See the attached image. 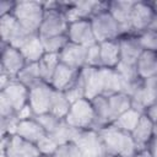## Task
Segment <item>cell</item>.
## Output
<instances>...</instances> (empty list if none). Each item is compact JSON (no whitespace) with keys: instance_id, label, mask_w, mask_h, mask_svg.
<instances>
[{"instance_id":"e0dca14e","label":"cell","mask_w":157,"mask_h":157,"mask_svg":"<svg viewBox=\"0 0 157 157\" xmlns=\"http://www.w3.org/2000/svg\"><path fill=\"white\" fill-rule=\"evenodd\" d=\"M119 47H120V61L129 65H136L137 59L144 52L142 47L139 43L137 37H132V36L120 37Z\"/></svg>"},{"instance_id":"f35d334b","label":"cell","mask_w":157,"mask_h":157,"mask_svg":"<svg viewBox=\"0 0 157 157\" xmlns=\"http://www.w3.org/2000/svg\"><path fill=\"white\" fill-rule=\"evenodd\" d=\"M0 113H1V118H9L16 114L11 104L7 102V99L2 94H0Z\"/></svg>"},{"instance_id":"83f0119b","label":"cell","mask_w":157,"mask_h":157,"mask_svg":"<svg viewBox=\"0 0 157 157\" xmlns=\"http://www.w3.org/2000/svg\"><path fill=\"white\" fill-rule=\"evenodd\" d=\"M107 97H108L109 108H110L114 120L120 114H123L124 112H126L128 109H130L132 107V99L128 93L119 92V93H114V94H110Z\"/></svg>"},{"instance_id":"30bf717a","label":"cell","mask_w":157,"mask_h":157,"mask_svg":"<svg viewBox=\"0 0 157 157\" xmlns=\"http://www.w3.org/2000/svg\"><path fill=\"white\" fill-rule=\"evenodd\" d=\"M66 36L69 38V42L86 48L97 43L90 20H78L75 22H70Z\"/></svg>"},{"instance_id":"d6986e66","label":"cell","mask_w":157,"mask_h":157,"mask_svg":"<svg viewBox=\"0 0 157 157\" xmlns=\"http://www.w3.org/2000/svg\"><path fill=\"white\" fill-rule=\"evenodd\" d=\"M134 4L135 1H112L108 4V11L114 17V20L120 25L123 33L131 29L130 17Z\"/></svg>"},{"instance_id":"8fae6325","label":"cell","mask_w":157,"mask_h":157,"mask_svg":"<svg viewBox=\"0 0 157 157\" xmlns=\"http://www.w3.org/2000/svg\"><path fill=\"white\" fill-rule=\"evenodd\" d=\"M26 64V59L23 58L20 49L10 44L4 45L1 53V74H5L11 78H16Z\"/></svg>"},{"instance_id":"4dcf8cb0","label":"cell","mask_w":157,"mask_h":157,"mask_svg":"<svg viewBox=\"0 0 157 157\" xmlns=\"http://www.w3.org/2000/svg\"><path fill=\"white\" fill-rule=\"evenodd\" d=\"M21 25L16 20V17L12 13H7L0 17V32H1V39L5 44H9L10 39L13 37V34L18 31Z\"/></svg>"},{"instance_id":"b9f144b4","label":"cell","mask_w":157,"mask_h":157,"mask_svg":"<svg viewBox=\"0 0 157 157\" xmlns=\"http://www.w3.org/2000/svg\"><path fill=\"white\" fill-rule=\"evenodd\" d=\"M150 29H153V31H157V11H156V15L152 20V23L150 26Z\"/></svg>"},{"instance_id":"60d3db41","label":"cell","mask_w":157,"mask_h":157,"mask_svg":"<svg viewBox=\"0 0 157 157\" xmlns=\"http://www.w3.org/2000/svg\"><path fill=\"white\" fill-rule=\"evenodd\" d=\"M13 7H15V2L1 1V5H0V13H1V16L7 15V13H12Z\"/></svg>"},{"instance_id":"d4e9b609","label":"cell","mask_w":157,"mask_h":157,"mask_svg":"<svg viewBox=\"0 0 157 157\" xmlns=\"http://www.w3.org/2000/svg\"><path fill=\"white\" fill-rule=\"evenodd\" d=\"M80 130L76 129V128H72L71 125H69L65 119H61L59 121V124L56 125V128L53 130V132L48 134L50 135L55 142L60 146V145H64V144H67V142H74L75 139L77 137Z\"/></svg>"},{"instance_id":"ab89813d","label":"cell","mask_w":157,"mask_h":157,"mask_svg":"<svg viewBox=\"0 0 157 157\" xmlns=\"http://www.w3.org/2000/svg\"><path fill=\"white\" fill-rule=\"evenodd\" d=\"M145 114H146L155 124H157V101H156L153 104H151V105L145 110Z\"/></svg>"},{"instance_id":"603a6c76","label":"cell","mask_w":157,"mask_h":157,"mask_svg":"<svg viewBox=\"0 0 157 157\" xmlns=\"http://www.w3.org/2000/svg\"><path fill=\"white\" fill-rule=\"evenodd\" d=\"M99 49H101L102 67L115 69L117 65L120 63L119 39L102 42V43H99Z\"/></svg>"},{"instance_id":"9a60e30c","label":"cell","mask_w":157,"mask_h":157,"mask_svg":"<svg viewBox=\"0 0 157 157\" xmlns=\"http://www.w3.org/2000/svg\"><path fill=\"white\" fill-rule=\"evenodd\" d=\"M153 128L155 123L144 113L136 125V128L132 130L131 136L136 144L137 151L142 152L153 140Z\"/></svg>"},{"instance_id":"5bb4252c","label":"cell","mask_w":157,"mask_h":157,"mask_svg":"<svg viewBox=\"0 0 157 157\" xmlns=\"http://www.w3.org/2000/svg\"><path fill=\"white\" fill-rule=\"evenodd\" d=\"M86 55H87V48L69 42L64 49L59 53L60 63L75 69L81 70L86 66Z\"/></svg>"},{"instance_id":"ee69618b","label":"cell","mask_w":157,"mask_h":157,"mask_svg":"<svg viewBox=\"0 0 157 157\" xmlns=\"http://www.w3.org/2000/svg\"><path fill=\"white\" fill-rule=\"evenodd\" d=\"M107 157H119V156H112V155H108Z\"/></svg>"},{"instance_id":"7bdbcfd3","label":"cell","mask_w":157,"mask_h":157,"mask_svg":"<svg viewBox=\"0 0 157 157\" xmlns=\"http://www.w3.org/2000/svg\"><path fill=\"white\" fill-rule=\"evenodd\" d=\"M153 139L157 140V124H155V128H153Z\"/></svg>"},{"instance_id":"d6a6232c","label":"cell","mask_w":157,"mask_h":157,"mask_svg":"<svg viewBox=\"0 0 157 157\" xmlns=\"http://www.w3.org/2000/svg\"><path fill=\"white\" fill-rule=\"evenodd\" d=\"M65 94H66L67 99L70 101V103H74L82 98H86L85 97V82H83V77H82L81 72L78 74V77L76 78V81L65 91Z\"/></svg>"},{"instance_id":"836d02e7","label":"cell","mask_w":157,"mask_h":157,"mask_svg":"<svg viewBox=\"0 0 157 157\" xmlns=\"http://www.w3.org/2000/svg\"><path fill=\"white\" fill-rule=\"evenodd\" d=\"M136 37H137L139 43L144 50H151V52L157 53V31L148 28V29L139 33Z\"/></svg>"},{"instance_id":"1f68e13d","label":"cell","mask_w":157,"mask_h":157,"mask_svg":"<svg viewBox=\"0 0 157 157\" xmlns=\"http://www.w3.org/2000/svg\"><path fill=\"white\" fill-rule=\"evenodd\" d=\"M40 39L43 42L45 53H54V54H59L64 49V47L69 43V38L66 34L50 37V38H40Z\"/></svg>"},{"instance_id":"d590c367","label":"cell","mask_w":157,"mask_h":157,"mask_svg":"<svg viewBox=\"0 0 157 157\" xmlns=\"http://www.w3.org/2000/svg\"><path fill=\"white\" fill-rule=\"evenodd\" d=\"M34 119L40 124V126L44 129V131L47 134L53 132V130L56 128V125L61 120V119L56 118L55 115H53L50 113H45V114H40V115H34Z\"/></svg>"},{"instance_id":"8992f818","label":"cell","mask_w":157,"mask_h":157,"mask_svg":"<svg viewBox=\"0 0 157 157\" xmlns=\"http://www.w3.org/2000/svg\"><path fill=\"white\" fill-rule=\"evenodd\" d=\"M80 151V157H107L108 152L101 139L99 134L94 129L80 130L77 137L74 141Z\"/></svg>"},{"instance_id":"2e32d148","label":"cell","mask_w":157,"mask_h":157,"mask_svg":"<svg viewBox=\"0 0 157 157\" xmlns=\"http://www.w3.org/2000/svg\"><path fill=\"white\" fill-rule=\"evenodd\" d=\"M83 82H85V97L87 99H93L97 96L103 94V86H102V77L99 67H91L85 66L80 70Z\"/></svg>"},{"instance_id":"e575fe53","label":"cell","mask_w":157,"mask_h":157,"mask_svg":"<svg viewBox=\"0 0 157 157\" xmlns=\"http://www.w3.org/2000/svg\"><path fill=\"white\" fill-rule=\"evenodd\" d=\"M36 146L38 147V150H39V152L42 153V156H54L55 151H56L58 147H59V145L55 142V140H54L50 135H48V134H45V135L36 144Z\"/></svg>"},{"instance_id":"7a4b0ae2","label":"cell","mask_w":157,"mask_h":157,"mask_svg":"<svg viewBox=\"0 0 157 157\" xmlns=\"http://www.w3.org/2000/svg\"><path fill=\"white\" fill-rule=\"evenodd\" d=\"M44 4L38 1H17L12 15L18 23L29 33H38L44 17Z\"/></svg>"},{"instance_id":"5b68a950","label":"cell","mask_w":157,"mask_h":157,"mask_svg":"<svg viewBox=\"0 0 157 157\" xmlns=\"http://www.w3.org/2000/svg\"><path fill=\"white\" fill-rule=\"evenodd\" d=\"M44 17L39 27L38 34L40 38H50L56 36H64L67 33L69 21L64 11L56 7H44Z\"/></svg>"},{"instance_id":"ba28073f","label":"cell","mask_w":157,"mask_h":157,"mask_svg":"<svg viewBox=\"0 0 157 157\" xmlns=\"http://www.w3.org/2000/svg\"><path fill=\"white\" fill-rule=\"evenodd\" d=\"M53 92L54 88L50 86V83L44 81H40L39 83L29 88L28 105L31 107L34 115L49 113Z\"/></svg>"},{"instance_id":"7402d4cb","label":"cell","mask_w":157,"mask_h":157,"mask_svg":"<svg viewBox=\"0 0 157 157\" xmlns=\"http://www.w3.org/2000/svg\"><path fill=\"white\" fill-rule=\"evenodd\" d=\"M45 134L47 132L40 126V124L34 119V117L31 119L20 120V123L17 125V131H16V135H18L20 137H22L32 144H37Z\"/></svg>"},{"instance_id":"4fadbf2b","label":"cell","mask_w":157,"mask_h":157,"mask_svg":"<svg viewBox=\"0 0 157 157\" xmlns=\"http://www.w3.org/2000/svg\"><path fill=\"white\" fill-rule=\"evenodd\" d=\"M0 94H2L7 102L11 104L15 113L20 112L25 105L28 104V96L29 88L26 87L23 83L18 82L16 78L11 80L4 88H1Z\"/></svg>"},{"instance_id":"44dd1931","label":"cell","mask_w":157,"mask_h":157,"mask_svg":"<svg viewBox=\"0 0 157 157\" xmlns=\"http://www.w3.org/2000/svg\"><path fill=\"white\" fill-rule=\"evenodd\" d=\"M94 114H96V121H94V130H98L105 125H109L114 121V118L112 115L109 103H108V97L104 94L97 96L93 99H91Z\"/></svg>"},{"instance_id":"f1b7e54d","label":"cell","mask_w":157,"mask_h":157,"mask_svg":"<svg viewBox=\"0 0 157 157\" xmlns=\"http://www.w3.org/2000/svg\"><path fill=\"white\" fill-rule=\"evenodd\" d=\"M70 107H71V103L67 99L65 92L55 91L54 90L53 96H52V101H50L49 113L53 114V115H55L59 119H65V117L69 113Z\"/></svg>"},{"instance_id":"ac0fdd59","label":"cell","mask_w":157,"mask_h":157,"mask_svg":"<svg viewBox=\"0 0 157 157\" xmlns=\"http://www.w3.org/2000/svg\"><path fill=\"white\" fill-rule=\"evenodd\" d=\"M80 70H75L63 63H60L52 77L50 81V86L55 90V91H61L65 92L78 77Z\"/></svg>"},{"instance_id":"ffe728a7","label":"cell","mask_w":157,"mask_h":157,"mask_svg":"<svg viewBox=\"0 0 157 157\" xmlns=\"http://www.w3.org/2000/svg\"><path fill=\"white\" fill-rule=\"evenodd\" d=\"M136 71L140 80L157 77V53L144 50L136 61Z\"/></svg>"},{"instance_id":"8d00e7d4","label":"cell","mask_w":157,"mask_h":157,"mask_svg":"<svg viewBox=\"0 0 157 157\" xmlns=\"http://www.w3.org/2000/svg\"><path fill=\"white\" fill-rule=\"evenodd\" d=\"M86 65L91 67H102L101 61V49L99 43H96L87 48V55H86Z\"/></svg>"},{"instance_id":"74e56055","label":"cell","mask_w":157,"mask_h":157,"mask_svg":"<svg viewBox=\"0 0 157 157\" xmlns=\"http://www.w3.org/2000/svg\"><path fill=\"white\" fill-rule=\"evenodd\" d=\"M53 157H80V151L75 142H67L60 145Z\"/></svg>"},{"instance_id":"f546056e","label":"cell","mask_w":157,"mask_h":157,"mask_svg":"<svg viewBox=\"0 0 157 157\" xmlns=\"http://www.w3.org/2000/svg\"><path fill=\"white\" fill-rule=\"evenodd\" d=\"M16 80L18 82L23 83L28 88H31V87L36 86L37 83H39L40 81H43L40 77L38 63H27L25 65V67L16 76Z\"/></svg>"},{"instance_id":"277c9868","label":"cell","mask_w":157,"mask_h":157,"mask_svg":"<svg viewBox=\"0 0 157 157\" xmlns=\"http://www.w3.org/2000/svg\"><path fill=\"white\" fill-rule=\"evenodd\" d=\"M65 121L78 130H88L94 128L96 114L92 105V102L87 98L78 99L71 103Z\"/></svg>"},{"instance_id":"6da1fadb","label":"cell","mask_w":157,"mask_h":157,"mask_svg":"<svg viewBox=\"0 0 157 157\" xmlns=\"http://www.w3.org/2000/svg\"><path fill=\"white\" fill-rule=\"evenodd\" d=\"M108 155L119 157H136L139 153L131 134L118 129L114 124L105 125L97 130Z\"/></svg>"},{"instance_id":"52a82bcc","label":"cell","mask_w":157,"mask_h":157,"mask_svg":"<svg viewBox=\"0 0 157 157\" xmlns=\"http://www.w3.org/2000/svg\"><path fill=\"white\" fill-rule=\"evenodd\" d=\"M130 97L132 99V108L145 113V110L157 101V77L140 80Z\"/></svg>"},{"instance_id":"484cf974","label":"cell","mask_w":157,"mask_h":157,"mask_svg":"<svg viewBox=\"0 0 157 157\" xmlns=\"http://www.w3.org/2000/svg\"><path fill=\"white\" fill-rule=\"evenodd\" d=\"M142 114H144L142 112H140V110H137V109L131 107L130 109H128L126 112L120 114L112 124H114L118 129L131 134L132 130L136 128V125H137V123H139V120H140Z\"/></svg>"},{"instance_id":"3957f363","label":"cell","mask_w":157,"mask_h":157,"mask_svg":"<svg viewBox=\"0 0 157 157\" xmlns=\"http://www.w3.org/2000/svg\"><path fill=\"white\" fill-rule=\"evenodd\" d=\"M90 21H91V26H92L93 34L97 43L119 39L123 34L120 25L114 20V17L108 11V5H107V9H103L96 12L90 18Z\"/></svg>"},{"instance_id":"4316f807","label":"cell","mask_w":157,"mask_h":157,"mask_svg":"<svg viewBox=\"0 0 157 157\" xmlns=\"http://www.w3.org/2000/svg\"><path fill=\"white\" fill-rule=\"evenodd\" d=\"M60 64V59H59V54H54V53H45L40 60L38 61V66H39V72H40V77L44 82L50 83L52 77L58 67V65Z\"/></svg>"},{"instance_id":"cb8c5ba5","label":"cell","mask_w":157,"mask_h":157,"mask_svg":"<svg viewBox=\"0 0 157 157\" xmlns=\"http://www.w3.org/2000/svg\"><path fill=\"white\" fill-rule=\"evenodd\" d=\"M20 52L22 53L23 58L26 59V63H38L40 58L45 54L43 42L38 33L32 34L28 37V39L23 43V45L20 48Z\"/></svg>"},{"instance_id":"9c48e42d","label":"cell","mask_w":157,"mask_h":157,"mask_svg":"<svg viewBox=\"0 0 157 157\" xmlns=\"http://www.w3.org/2000/svg\"><path fill=\"white\" fill-rule=\"evenodd\" d=\"M4 157H40L36 144H32L18 135L4 137Z\"/></svg>"},{"instance_id":"7c38bea8","label":"cell","mask_w":157,"mask_h":157,"mask_svg":"<svg viewBox=\"0 0 157 157\" xmlns=\"http://www.w3.org/2000/svg\"><path fill=\"white\" fill-rule=\"evenodd\" d=\"M155 15H156V9L151 4L142 2V1L135 2L132 6L131 17H130L131 29L136 31L137 34L148 29Z\"/></svg>"}]
</instances>
